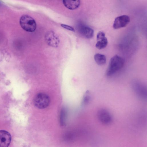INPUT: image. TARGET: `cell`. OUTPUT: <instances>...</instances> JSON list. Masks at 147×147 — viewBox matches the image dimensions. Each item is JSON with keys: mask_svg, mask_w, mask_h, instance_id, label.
<instances>
[{"mask_svg": "<svg viewBox=\"0 0 147 147\" xmlns=\"http://www.w3.org/2000/svg\"><path fill=\"white\" fill-rule=\"evenodd\" d=\"M124 63L123 59L121 57L116 55L112 57L109 62L106 74L111 76L121 69Z\"/></svg>", "mask_w": 147, "mask_h": 147, "instance_id": "1", "label": "cell"}, {"mask_svg": "<svg viewBox=\"0 0 147 147\" xmlns=\"http://www.w3.org/2000/svg\"><path fill=\"white\" fill-rule=\"evenodd\" d=\"M20 23L22 28L27 32H33L36 29L35 21L32 17L28 15L22 16L20 19Z\"/></svg>", "mask_w": 147, "mask_h": 147, "instance_id": "2", "label": "cell"}, {"mask_svg": "<svg viewBox=\"0 0 147 147\" xmlns=\"http://www.w3.org/2000/svg\"><path fill=\"white\" fill-rule=\"evenodd\" d=\"M49 96L42 93L38 94L35 96L34 101L35 106L38 109H42L47 107L50 103Z\"/></svg>", "mask_w": 147, "mask_h": 147, "instance_id": "3", "label": "cell"}, {"mask_svg": "<svg viewBox=\"0 0 147 147\" xmlns=\"http://www.w3.org/2000/svg\"><path fill=\"white\" fill-rule=\"evenodd\" d=\"M132 89L140 98L145 99L147 97L146 87L142 82L137 80H134L131 84Z\"/></svg>", "mask_w": 147, "mask_h": 147, "instance_id": "4", "label": "cell"}, {"mask_svg": "<svg viewBox=\"0 0 147 147\" xmlns=\"http://www.w3.org/2000/svg\"><path fill=\"white\" fill-rule=\"evenodd\" d=\"M97 117L99 121L104 124H109L112 121L111 114L109 111L105 109H101L98 111Z\"/></svg>", "mask_w": 147, "mask_h": 147, "instance_id": "5", "label": "cell"}, {"mask_svg": "<svg viewBox=\"0 0 147 147\" xmlns=\"http://www.w3.org/2000/svg\"><path fill=\"white\" fill-rule=\"evenodd\" d=\"M45 40L49 46L57 47L59 43V39L57 35L54 32L50 31L45 34Z\"/></svg>", "mask_w": 147, "mask_h": 147, "instance_id": "6", "label": "cell"}, {"mask_svg": "<svg viewBox=\"0 0 147 147\" xmlns=\"http://www.w3.org/2000/svg\"><path fill=\"white\" fill-rule=\"evenodd\" d=\"M130 18L126 15H123L116 17L114 21L113 27L115 29H118L126 26L129 23Z\"/></svg>", "mask_w": 147, "mask_h": 147, "instance_id": "7", "label": "cell"}, {"mask_svg": "<svg viewBox=\"0 0 147 147\" xmlns=\"http://www.w3.org/2000/svg\"><path fill=\"white\" fill-rule=\"evenodd\" d=\"M11 137L10 133L4 130H0V147H8Z\"/></svg>", "mask_w": 147, "mask_h": 147, "instance_id": "8", "label": "cell"}, {"mask_svg": "<svg viewBox=\"0 0 147 147\" xmlns=\"http://www.w3.org/2000/svg\"><path fill=\"white\" fill-rule=\"evenodd\" d=\"M80 31L81 34L87 38H90L94 36V31L92 28L86 26H82L80 28Z\"/></svg>", "mask_w": 147, "mask_h": 147, "instance_id": "9", "label": "cell"}, {"mask_svg": "<svg viewBox=\"0 0 147 147\" xmlns=\"http://www.w3.org/2000/svg\"><path fill=\"white\" fill-rule=\"evenodd\" d=\"M63 3L65 6L68 9L71 10L76 9L80 5V1L78 0H63Z\"/></svg>", "mask_w": 147, "mask_h": 147, "instance_id": "10", "label": "cell"}, {"mask_svg": "<svg viewBox=\"0 0 147 147\" xmlns=\"http://www.w3.org/2000/svg\"><path fill=\"white\" fill-rule=\"evenodd\" d=\"M94 58L96 63L98 65H102L106 63V58L104 55L99 53L95 54Z\"/></svg>", "mask_w": 147, "mask_h": 147, "instance_id": "11", "label": "cell"}, {"mask_svg": "<svg viewBox=\"0 0 147 147\" xmlns=\"http://www.w3.org/2000/svg\"><path fill=\"white\" fill-rule=\"evenodd\" d=\"M97 40V42L96 44V47L98 49H101L105 48L108 44V40L107 38L104 37L99 39Z\"/></svg>", "mask_w": 147, "mask_h": 147, "instance_id": "12", "label": "cell"}, {"mask_svg": "<svg viewBox=\"0 0 147 147\" xmlns=\"http://www.w3.org/2000/svg\"><path fill=\"white\" fill-rule=\"evenodd\" d=\"M91 98L90 92L88 90L86 91L84 95L82 102V105L84 106L88 105L90 100Z\"/></svg>", "mask_w": 147, "mask_h": 147, "instance_id": "13", "label": "cell"}, {"mask_svg": "<svg viewBox=\"0 0 147 147\" xmlns=\"http://www.w3.org/2000/svg\"><path fill=\"white\" fill-rule=\"evenodd\" d=\"M67 109L63 107L61 110L60 114V123L63 124L65 122L67 115Z\"/></svg>", "mask_w": 147, "mask_h": 147, "instance_id": "14", "label": "cell"}, {"mask_svg": "<svg viewBox=\"0 0 147 147\" xmlns=\"http://www.w3.org/2000/svg\"><path fill=\"white\" fill-rule=\"evenodd\" d=\"M61 26L62 27L66 29L74 32L75 31L74 28L71 26L63 24H61Z\"/></svg>", "mask_w": 147, "mask_h": 147, "instance_id": "15", "label": "cell"}]
</instances>
